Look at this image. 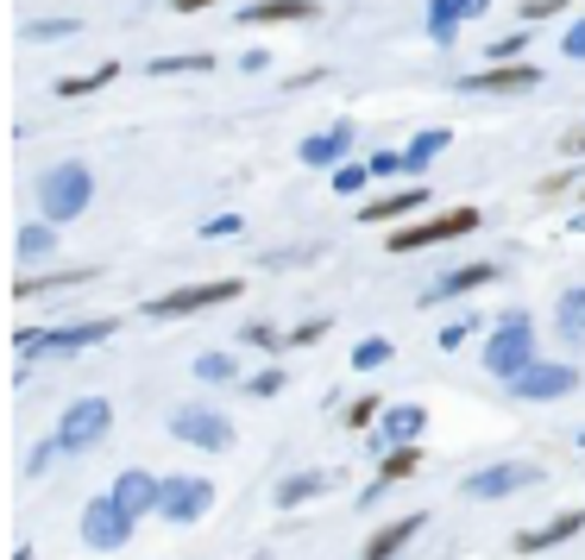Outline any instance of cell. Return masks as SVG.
<instances>
[{"label":"cell","mask_w":585,"mask_h":560,"mask_svg":"<svg viewBox=\"0 0 585 560\" xmlns=\"http://www.w3.org/2000/svg\"><path fill=\"white\" fill-rule=\"evenodd\" d=\"M89 202H95V171L89 164H51L45 171V183H38V208H45V221H57V228H70V221H82L89 214Z\"/></svg>","instance_id":"obj_1"},{"label":"cell","mask_w":585,"mask_h":560,"mask_svg":"<svg viewBox=\"0 0 585 560\" xmlns=\"http://www.w3.org/2000/svg\"><path fill=\"white\" fill-rule=\"evenodd\" d=\"M523 365H535V322L523 315V308H510L504 322L491 328V347H484V372L491 378H516Z\"/></svg>","instance_id":"obj_2"},{"label":"cell","mask_w":585,"mask_h":560,"mask_svg":"<svg viewBox=\"0 0 585 560\" xmlns=\"http://www.w3.org/2000/svg\"><path fill=\"white\" fill-rule=\"evenodd\" d=\"M114 429V404L107 397H77V404L63 409V422H57V454H89L95 441H107Z\"/></svg>","instance_id":"obj_3"},{"label":"cell","mask_w":585,"mask_h":560,"mask_svg":"<svg viewBox=\"0 0 585 560\" xmlns=\"http://www.w3.org/2000/svg\"><path fill=\"white\" fill-rule=\"evenodd\" d=\"M171 434H177L183 447H202V454H227L233 447V422L208 404H183L177 416H171Z\"/></svg>","instance_id":"obj_4"},{"label":"cell","mask_w":585,"mask_h":560,"mask_svg":"<svg viewBox=\"0 0 585 560\" xmlns=\"http://www.w3.org/2000/svg\"><path fill=\"white\" fill-rule=\"evenodd\" d=\"M132 541V516L114 504V491H102L95 504L82 510V548H95V555H114V548H127Z\"/></svg>","instance_id":"obj_5"},{"label":"cell","mask_w":585,"mask_h":560,"mask_svg":"<svg viewBox=\"0 0 585 560\" xmlns=\"http://www.w3.org/2000/svg\"><path fill=\"white\" fill-rule=\"evenodd\" d=\"M239 290H246L239 278H221V283H189V290H171V296H157V303H145V315H152V322H183V315H196V308L233 303Z\"/></svg>","instance_id":"obj_6"},{"label":"cell","mask_w":585,"mask_h":560,"mask_svg":"<svg viewBox=\"0 0 585 560\" xmlns=\"http://www.w3.org/2000/svg\"><path fill=\"white\" fill-rule=\"evenodd\" d=\"M510 390H516L523 404H560V397L580 390V372H573V365H541V359H535V365H523V372L510 378Z\"/></svg>","instance_id":"obj_7"},{"label":"cell","mask_w":585,"mask_h":560,"mask_svg":"<svg viewBox=\"0 0 585 560\" xmlns=\"http://www.w3.org/2000/svg\"><path fill=\"white\" fill-rule=\"evenodd\" d=\"M479 228V208H454V214H441V221H422V228H397L384 246L390 253H422V246H434V240H459V233Z\"/></svg>","instance_id":"obj_8"},{"label":"cell","mask_w":585,"mask_h":560,"mask_svg":"<svg viewBox=\"0 0 585 560\" xmlns=\"http://www.w3.org/2000/svg\"><path fill=\"white\" fill-rule=\"evenodd\" d=\"M208 510H214V485L208 479H164V498H157L164 523H202Z\"/></svg>","instance_id":"obj_9"},{"label":"cell","mask_w":585,"mask_h":560,"mask_svg":"<svg viewBox=\"0 0 585 560\" xmlns=\"http://www.w3.org/2000/svg\"><path fill=\"white\" fill-rule=\"evenodd\" d=\"M529 485H541V466H529V459H504V466L472 472L459 491H466V498H510V491H529Z\"/></svg>","instance_id":"obj_10"},{"label":"cell","mask_w":585,"mask_h":560,"mask_svg":"<svg viewBox=\"0 0 585 560\" xmlns=\"http://www.w3.org/2000/svg\"><path fill=\"white\" fill-rule=\"evenodd\" d=\"M535 82H541V70L523 63V57H510V63H491L479 77H466L459 89H466V95H510V89H535Z\"/></svg>","instance_id":"obj_11"},{"label":"cell","mask_w":585,"mask_h":560,"mask_svg":"<svg viewBox=\"0 0 585 560\" xmlns=\"http://www.w3.org/2000/svg\"><path fill=\"white\" fill-rule=\"evenodd\" d=\"M157 498H164V479H152V472H139V466H132V472H120V479H114V504L127 510L132 523H139L145 510H157Z\"/></svg>","instance_id":"obj_12"},{"label":"cell","mask_w":585,"mask_h":560,"mask_svg":"<svg viewBox=\"0 0 585 560\" xmlns=\"http://www.w3.org/2000/svg\"><path fill=\"white\" fill-rule=\"evenodd\" d=\"M315 13H321L315 0H253L239 20H246V26H308Z\"/></svg>","instance_id":"obj_13"},{"label":"cell","mask_w":585,"mask_h":560,"mask_svg":"<svg viewBox=\"0 0 585 560\" xmlns=\"http://www.w3.org/2000/svg\"><path fill=\"white\" fill-rule=\"evenodd\" d=\"M479 283H498V265H491V258H479V265H459V271H447V278L434 283V290H422V303H447V296H466V290H479Z\"/></svg>","instance_id":"obj_14"},{"label":"cell","mask_w":585,"mask_h":560,"mask_svg":"<svg viewBox=\"0 0 585 560\" xmlns=\"http://www.w3.org/2000/svg\"><path fill=\"white\" fill-rule=\"evenodd\" d=\"M580 529H585V510H566V516H554L548 529L516 535V555H548V548H560V541H573Z\"/></svg>","instance_id":"obj_15"},{"label":"cell","mask_w":585,"mask_h":560,"mask_svg":"<svg viewBox=\"0 0 585 560\" xmlns=\"http://www.w3.org/2000/svg\"><path fill=\"white\" fill-rule=\"evenodd\" d=\"M347 152H353V127H328V132H315V139H303V164H315V171L347 164Z\"/></svg>","instance_id":"obj_16"},{"label":"cell","mask_w":585,"mask_h":560,"mask_svg":"<svg viewBox=\"0 0 585 560\" xmlns=\"http://www.w3.org/2000/svg\"><path fill=\"white\" fill-rule=\"evenodd\" d=\"M114 328L120 322H77V328H51L45 334V353H82V347H95V340H114Z\"/></svg>","instance_id":"obj_17"},{"label":"cell","mask_w":585,"mask_h":560,"mask_svg":"<svg viewBox=\"0 0 585 560\" xmlns=\"http://www.w3.org/2000/svg\"><path fill=\"white\" fill-rule=\"evenodd\" d=\"M429 208V189H397V196H378V202H365L359 214L372 221V228H384V221H409V214H422Z\"/></svg>","instance_id":"obj_18"},{"label":"cell","mask_w":585,"mask_h":560,"mask_svg":"<svg viewBox=\"0 0 585 560\" xmlns=\"http://www.w3.org/2000/svg\"><path fill=\"white\" fill-rule=\"evenodd\" d=\"M447 145H454V132H447V127H429V132H416V139L403 145V177H422V171H429L434 158L447 152Z\"/></svg>","instance_id":"obj_19"},{"label":"cell","mask_w":585,"mask_h":560,"mask_svg":"<svg viewBox=\"0 0 585 560\" xmlns=\"http://www.w3.org/2000/svg\"><path fill=\"white\" fill-rule=\"evenodd\" d=\"M422 429H429V409H422V404H390V409H384V434H378V441H384V447H397V441H416Z\"/></svg>","instance_id":"obj_20"},{"label":"cell","mask_w":585,"mask_h":560,"mask_svg":"<svg viewBox=\"0 0 585 560\" xmlns=\"http://www.w3.org/2000/svg\"><path fill=\"white\" fill-rule=\"evenodd\" d=\"M422 523H429V516H403V523H390V529H378L372 541H365V555H372V560H390V555H403L409 541L422 535Z\"/></svg>","instance_id":"obj_21"},{"label":"cell","mask_w":585,"mask_h":560,"mask_svg":"<svg viewBox=\"0 0 585 560\" xmlns=\"http://www.w3.org/2000/svg\"><path fill=\"white\" fill-rule=\"evenodd\" d=\"M554 328H560V340L585 347V290H566V296L554 303Z\"/></svg>","instance_id":"obj_22"},{"label":"cell","mask_w":585,"mask_h":560,"mask_svg":"<svg viewBox=\"0 0 585 560\" xmlns=\"http://www.w3.org/2000/svg\"><path fill=\"white\" fill-rule=\"evenodd\" d=\"M38 258H57V221L20 228V265H38Z\"/></svg>","instance_id":"obj_23"},{"label":"cell","mask_w":585,"mask_h":560,"mask_svg":"<svg viewBox=\"0 0 585 560\" xmlns=\"http://www.w3.org/2000/svg\"><path fill=\"white\" fill-rule=\"evenodd\" d=\"M416 466H422V447H416V441H397V447H384L378 485H384V491H390V485H397V479H409Z\"/></svg>","instance_id":"obj_24"},{"label":"cell","mask_w":585,"mask_h":560,"mask_svg":"<svg viewBox=\"0 0 585 560\" xmlns=\"http://www.w3.org/2000/svg\"><path fill=\"white\" fill-rule=\"evenodd\" d=\"M114 77H120V63H102V70H89V77H63V82H57V95H63V102H82V95L107 89Z\"/></svg>","instance_id":"obj_25"},{"label":"cell","mask_w":585,"mask_h":560,"mask_svg":"<svg viewBox=\"0 0 585 560\" xmlns=\"http://www.w3.org/2000/svg\"><path fill=\"white\" fill-rule=\"evenodd\" d=\"M390 359H397V347H390L384 334H372V340H359L353 347V372H384Z\"/></svg>","instance_id":"obj_26"},{"label":"cell","mask_w":585,"mask_h":560,"mask_svg":"<svg viewBox=\"0 0 585 560\" xmlns=\"http://www.w3.org/2000/svg\"><path fill=\"white\" fill-rule=\"evenodd\" d=\"M459 26H466V20H459L454 0H434V7H429V38H434V45H454Z\"/></svg>","instance_id":"obj_27"},{"label":"cell","mask_w":585,"mask_h":560,"mask_svg":"<svg viewBox=\"0 0 585 560\" xmlns=\"http://www.w3.org/2000/svg\"><path fill=\"white\" fill-rule=\"evenodd\" d=\"M321 485H328V479H321V472H290V479L278 485V504H283V510H296V504H303V498H315Z\"/></svg>","instance_id":"obj_28"},{"label":"cell","mask_w":585,"mask_h":560,"mask_svg":"<svg viewBox=\"0 0 585 560\" xmlns=\"http://www.w3.org/2000/svg\"><path fill=\"white\" fill-rule=\"evenodd\" d=\"M208 70H214V57H157L152 63V77H208Z\"/></svg>","instance_id":"obj_29"},{"label":"cell","mask_w":585,"mask_h":560,"mask_svg":"<svg viewBox=\"0 0 585 560\" xmlns=\"http://www.w3.org/2000/svg\"><path fill=\"white\" fill-rule=\"evenodd\" d=\"M77 20H32V26H26V38H32V45H63V38H77Z\"/></svg>","instance_id":"obj_30"},{"label":"cell","mask_w":585,"mask_h":560,"mask_svg":"<svg viewBox=\"0 0 585 560\" xmlns=\"http://www.w3.org/2000/svg\"><path fill=\"white\" fill-rule=\"evenodd\" d=\"M233 372H239V359H233V353H202V359H196V378H202V384H227Z\"/></svg>","instance_id":"obj_31"},{"label":"cell","mask_w":585,"mask_h":560,"mask_svg":"<svg viewBox=\"0 0 585 560\" xmlns=\"http://www.w3.org/2000/svg\"><path fill=\"white\" fill-rule=\"evenodd\" d=\"M365 183H372V164H353V158H347V164H334V189H340V196H359Z\"/></svg>","instance_id":"obj_32"},{"label":"cell","mask_w":585,"mask_h":560,"mask_svg":"<svg viewBox=\"0 0 585 560\" xmlns=\"http://www.w3.org/2000/svg\"><path fill=\"white\" fill-rule=\"evenodd\" d=\"M529 51V32H510V38H491V63H510V57Z\"/></svg>","instance_id":"obj_33"},{"label":"cell","mask_w":585,"mask_h":560,"mask_svg":"<svg viewBox=\"0 0 585 560\" xmlns=\"http://www.w3.org/2000/svg\"><path fill=\"white\" fill-rule=\"evenodd\" d=\"M239 340H253V347H265V353H278V347H290V340H278V328H265V322H253V328L239 334Z\"/></svg>","instance_id":"obj_34"},{"label":"cell","mask_w":585,"mask_h":560,"mask_svg":"<svg viewBox=\"0 0 585 560\" xmlns=\"http://www.w3.org/2000/svg\"><path fill=\"white\" fill-rule=\"evenodd\" d=\"M372 177H403V152H372Z\"/></svg>","instance_id":"obj_35"},{"label":"cell","mask_w":585,"mask_h":560,"mask_svg":"<svg viewBox=\"0 0 585 560\" xmlns=\"http://www.w3.org/2000/svg\"><path fill=\"white\" fill-rule=\"evenodd\" d=\"M283 390V372H258L253 384H246V397H278Z\"/></svg>","instance_id":"obj_36"},{"label":"cell","mask_w":585,"mask_h":560,"mask_svg":"<svg viewBox=\"0 0 585 560\" xmlns=\"http://www.w3.org/2000/svg\"><path fill=\"white\" fill-rule=\"evenodd\" d=\"M466 334H472V322H447V328L434 334V340H441V353H454V347L466 340Z\"/></svg>","instance_id":"obj_37"},{"label":"cell","mask_w":585,"mask_h":560,"mask_svg":"<svg viewBox=\"0 0 585 560\" xmlns=\"http://www.w3.org/2000/svg\"><path fill=\"white\" fill-rule=\"evenodd\" d=\"M560 51L573 57V63H585V20H580L573 32H566V38H560Z\"/></svg>","instance_id":"obj_38"},{"label":"cell","mask_w":585,"mask_h":560,"mask_svg":"<svg viewBox=\"0 0 585 560\" xmlns=\"http://www.w3.org/2000/svg\"><path fill=\"white\" fill-rule=\"evenodd\" d=\"M372 416H378V404H372V397H359V404L347 409V429H365V422H372Z\"/></svg>","instance_id":"obj_39"},{"label":"cell","mask_w":585,"mask_h":560,"mask_svg":"<svg viewBox=\"0 0 585 560\" xmlns=\"http://www.w3.org/2000/svg\"><path fill=\"white\" fill-rule=\"evenodd\" d=\"M321 334H328V315H321V322H303V328L290 334V347H308V340H321Z\"/></svg>","instance_id":"obj_40"},{"label":"cell","mask_w":585,"mask_h":560,"mask_svg":"<svg viewBox=\"0 0 585 560\" xmlns=\"http://www.w3.org/2000/svg\"><path fill=\"white\" fill-rule=\"evenodd\" d=\"M227 233H239V214H221V221H208L202 240H227Z\"/></svg>","instance_id":"obj_41"},{"label":"cell","mask_w":585,"mask_h":560,"mask_svg":"<svg viewBox=\"0 0 585 560\" xmlns=\"http://www.w3.org/2000/svg\"><path fill=\"white\" fill-rule=\"evenodd\" d=\"M560 7H566V0H523V13H529V20H548V13H560Z\"/></svg>","instance_id":"obj_42"},{"label":"cell","mask_w":585,"mask_h":560,"mask_svg":"<svg viewBox=\"0 0 585 560\" xmlns=\"http://www.w3.org/2000/svg\"><path fill=\"white\" fill-rule=\"evenodd\" d=\"M560 152H566V158H585V127L566 132V139H560Z\"/></svg>","instance_id":"obj_43"},{"label":"cell","mask_w":585,"mask_h":560,"mask_svg":"<svg viewBox=\"0 0 585 560\" xmlns=\"http://www.w3.org/2000/svg\"><path fill=\"white\" fill-rule=\"evenodd\" d=\"M454 7H459V20H479V13L491 7V0H454Z\"/></svg>","instance_id":"obj_44"},{"label":"cell","mask_w":585,"mask_h":560,"mask_svg":"<svg viewBox=\"0 0 585 560\" xmlns=\"http://www.w3.org/2000/svg\"><path fill=\"white\" fill-rule=\"evenodd\" d=\"M164 7H177V13H202V7H221V0H164Z\"/></svg>","instance_id":"obj_45"},{"label":"cell","mask_w":585,"mask_h":560,"mask_svg":"<svg viewBox=\"0 0 585 560\" xmlns=\"http://www.w3.org/2000/svg\"><path fill=\"white\" fill-rule=\"evenodd\" d=\"M573 233H585V214H573Z\"/></svg>","instance_id":"obj_46"},{"label":"cell","mask_w":585,"mask_h":560,"mask_svg":"<svg viewBox=\"0 0 585 560\" xmlns=\"http://www.w3.org/2000/svg\"><path fill=\"white\" fill-rule=\"evenodd\" d=\"M580 441H585V434H580Z\"/></svg>","instance_id":"obj_47"}]
</instances>
